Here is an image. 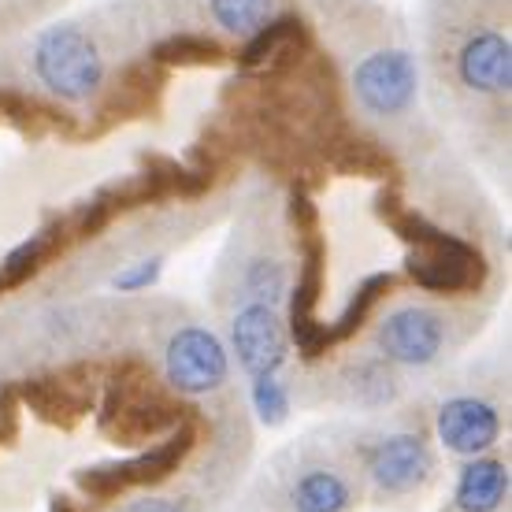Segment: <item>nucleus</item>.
<instances>
[{
    "instance_id": "f257e3e1",
    "label": "nucleus",
    "mask_w": 512,
    "mask_h": 512,
    "mask_svg": "<svg viewBox=\"0 0 512 512\" xmlns=\"http://www.w3.org/2000/svg\"><path fill=\"white\" fill-rule=\"evenodd\" d=\"M442 112L509 153L512 8L509 0H427L423 60Z\"/></svg>"
},
{
    "instance_id": "f03ea898",
    "label": "nucleus",
    "mask_w": 512,
    "mask_h": 512,
    "mask_svg": "<svg viewBox=\"0 0 512 512\" xmlns=\"http://www.w3.org/2000/svg\"><path fill=\"white\" fill-rule=\"evenodd\" d=\"M316 8L357 123L375 145L416 149L423 141V67L397 19L375 0H320Z\"/></svg>"
},
{
    "instance_id": "7ed1b4c3",
    "label": "nucleus",
    "mask_w": 512,
    "mask_h": 512,
    "mask_svg": "<svg viewBox=\"0 0 512 512\" xmlns=\"http://www.w3.org/2000/svg\"><path fill=\"white\" fill-rule=\"evenodd\" d=\"M294 268L297 256L286 245L282 223L264 201H253L245 205L242 219L234 223L227 238V249L219 253L208 294L219 312H231L234 305H253V301L286 312Z\"/></svg>"
},
{
    "instance_id": "20e7f679",
    "label": "nucleus",
    "mask_w": 512,
    "mask_h": 512,
    "mask_svg": "<svg viewBox=\"0 0 512 512\" xmlns=\"http://www.w3.org/2000/svg\"><path fill=\"white\" fill-rule=\"evenodd\" d=\"M472 331L479 320L457 297H386L372 316V353L394 372H427L453 357Z\"/></svg>"
},
{
    "instance_id": "39448f33",
    "label": "nucleus",
    "mask_w": 512,
    "mask_h": 512,
    "mask_svg": "<svg viewBox=\"0 0 512 512\" xmlns=\"http://www.w3.org/2000/svg\"><path fill=\"white\" fill-rule=\"evenodd\" d=\"M26 71L64 108H93L112 82V38L97 19H60L26 45Z\"/></svg>"
},
{
    "instance_id": "423d86ee",
    "label": "nucleus",
    "mask_w": 512,
    "mask_h": 512,
    "mask_svg": "<svg viewBox=\"0 0 512 512\" xmlns=\"http://www.w3.org/2000/svg\"><path fill=\"white\" fill-rule=\"evenodd\" d=\"M397 234L409 242L405 271H409V279L416 282L420 294H435V297L475 294L479 275H483V260H479V249L472 242L442 231L438 223L423 219L420 212H401Z\"/></svg>"
},
{
    "instance_id": "0eeeda50",
    "label": "nucleus",
    "mask_w": 512,
    "mask_h": 512,
    "mask_svg": "<svg viewBox=\"0 0 512 512\" xmlns=\"http://www.w3.org/2000/svg\"><path fill=\"white\" fill-rule=\"evenodd\" d=\"M160 379L179 397H216L231 383V353L208 323L179 316L160 334Z\"/></svg>"
},
{
    "instance_id": "6e6552de",
    "label": "nucleus",
    "mask_w": 512,
    "mask_h": 512,
    "mask_svg": "<svg viewBox=\"0 0 512 512\" xmlns=\"http://www.w3.org/2000/svg\"><path fill=\"white\" fill-rule=\"evenodd\" d=\"M364 479L383 498H409L420 494L435 479V449L420 431H383L360 442L357 453Z\"/></svg>"
},
{
    "instance_id": "1a4fd4ad",
    "label": "nucleus",
    "mask_w": 512,
    "mask_h": 512,
    "mask_svg": "<svg viewBox=\"0 0 512 512\" xmlns=\"http://www.w3.org/2000/svg\"><path fill=\"white\" fill-rule=\"evenodd\" d=\"M223 331H227V353L238 360L249 379H264V375H282L286 360H290V331H286V316L271 305H234L223 312Z\"/></svg>"
},
{
    "instance_id": "9d476101",
    "label": "nucleus",
    "mask_w": 512,
    "mask_h": 512,
    "mask_svg": "<svg viewBox=\"0 0 512 512\" xmlns=\"http://www.w3.org/2000/svg\"><path fill=\"white\" fill-rule=\"evenodd\" d=\"M197 435H193L190 423L175 427L167 438L153 442L149 449H141L138 457L116 464H97V468H86V472L75 475L78 490H86L90 498H119L134 487H153L160 479H167L171 472H179L182 457L193 449Z\"/></svg>"
},
{
    "instance_id": "9b49d317",
    "label": "nucleus",
    "mask_w": 512,
    "mask_h": 512,
    "mask_svg": "<svg viewBox=\"0 0 512 512\" xmlns=\"http://www.w3.org/2000/svg\"><path fill=\"white\" fill-rule=\"evenodd\" d=\"M505 431V412L487 394H453L435 412L438 442L457 457H487Z\"/></svg>"
},
{
    "instance_id": "f8f14e48",
    "label": "nucleus",
    "mask_w": 512,
    "mask_h": 512,
    "mask_svg": "<svg viewBox=\"0 0 512 512\" xmlns=\"http://www.w3.org/2000/svg\"><path fill=\"white\" fill-rule=\"evenodd\" d=\"M286 512H349L357 505V483L342 461L301 457L286 475Z\"/></svg>"
},
{
    "instance_id": "ddd939ff",
    "label": "nucleus",
    "mask_w": 512,
    "mask_h": 512,
    "mask_svg": "<svg viewBox=\"0 0 512 512\" xmlns=\"http://www.w3.org/2000/svg\"><path fill=\"white\" fill-rule=\"evenodd\" d=\"M290 12V0H193V26L212 38L245 45L275 19Z\"/></svg>"
},
{
    "instance_id": "4468645a",
    "label": "nucleus",
    "mask_w": 512,
    "mask_h": 512,
    "mask_svg": "<svg viewBox=\"0 0 512 512\" xmlns=\"http://www.w3.org/2000/svg\"><path fill=\"white\" fill-rule=\"evenodd\" d=\"M334 386H338V397H342L346 405H353V409H372V412L394 405L397 394H401L397 372L383 357H375L372 349H368V353H353V357L338 368Z\"/></svg>"
},
{
    "instance_id": "2eb2a0df",
    "label": "nucleus",
    "mask_w": 512,
    "mask_h": 512,
    "mask_svg": "<svg viewBox=\"0 0 512 512\" xmlns=\"http://www.w3.org/2000/svg\"><path fill=\"white\" fill-rule=\"evenodd\" d=\"M509 501V464L498 457H472L457 472V512H498Z\"/></svg>"
},
{
    "instance_id": "dca6fc26",
    "label": "nucleus",
    "mask_w": 512,
    "mask_h": 512,
    "mask_svg": "<svg viewBox=\"0 0 512 512\" xmlns=\"http://www.w3.org/2000/svg\"><path fill=\"white\" fill-rule=\"evenodd\" d=\"M149 60L156 67H212L227 60V45L205 30L190 26H171L167 34L149 45Z\"/></svg>"
},
{
    "instance_id": "f3484780",
    "label": "nucleus",
    "mask_w": 512,
    "mask_h": 512,
    "mask_svg": "<svg viewBox=\"0 0 512 512\" xmlns=\"http://www.w3.org/2000/svg\"><path fill=\"white\" fill-rule=\"evenodd\" d=\"M249 401H253L256 420L268 423V427L286 423L290 420V409H294V394H290V383H286L282 375L253 379V386H249Z\"/></svg>"
},
{
    "instance_id": "a211bd4d",
    "label": "nucleus",
    "mask_w": 512,
    "mask_h": 512,
    "mask_svg": "<svg viewBox=\"0 0 512 512\" xmlns=\"http://www.w3.org/2000/svg\"><path fill=\"white\" fill-rule=\"evenodd\" d=\"M160 271H164V256H141L134 264H123V268L112 275V290L127 297L149 294L156 282H160Z\"/></svg>"
},
{
    "instance_id": "6ab92c4d",
    "label": "nucleus",
    "mask_w": 512,
    "mask_h": 512,
    "mask_svg": "<svg viewBox=\"0 0 512 512\" xmlns=\"http://www.w3.org/2000/svg\"><path fill=\"white\" fill-rule=\"evenodd\" d=\"M60 0H0V8L15 19H34V15H45L49 8H56Z\"/></svg>"
},
{
    "instance_id": "aec40b11",
    "label": "nucleus",
    "mask_w": 512,
    "mask_h": 512,
    "mask_svg": "<svg viewBox=\"0 0 512 512\" xmlns=\"http://www.w3.org/2000/svg\"><path fill=\"white\" fill-rule=\"evenodd\" d=\"M123 512H186L179 501H167V498H138L123 505Z\"/></svg>"
},
{
    "instance_id": "412c9836",
    "label": "nucleus",
    "mask_w": 512,
    "mask_h": 512,
    "mask_svg": "<svg viewBox=\"0 0 512 512\" xmlns=\"http://www.w3.org/2000/svg\"><path fill=\"white\" fill-rule=\"evenodd\" d=\"M49 512H75V505H71L67 498H56V501H52V509H49Z\"/></svg>"
}]
</instances>
